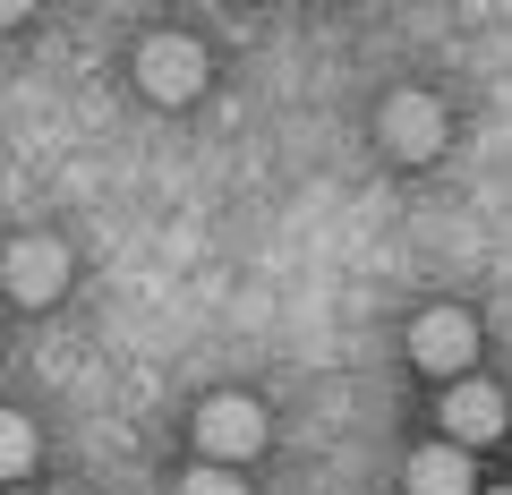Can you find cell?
<instances>
[{
    "label": "cell",
    "mask_w": 512,
    "mask_h": 495,
    "mask_svg": "<svg viewBox=\"0 0 512 495\" xmlns=\"http://www.w3.org/2000/svg\"><path fill=\"white\" fill-rule=\"evenodd\" d=\"M504 419H512V402H504L495 385H478V376H461V385H453V402H444L453 453H461V444H487V436H504Z\"/></svg>",
    "instance_id": "6"
},
{
    "label": "cell",
    "mask_w": 512,
    "mask_h": 495,
    "mask_svg": "<svg viewBox=\"0 0 512 495\" xmlns=\"http://www.w3.org/2000/svg\"><path fill=\"white\" fill-rule=\"evenodd\" d=\"M402 487H410V495H478V487H470V453H453V444H427V453H410Z\"/></svg>",
    "instance_id": "7"
},
{
    "label": "cell",
    "mask_w": 512,
    "mask_h": 495,
    "mask_svg": "<svg viewBox=\"0 0 512 495\" xmlns=\"http://www.w3.org/2000/svg\"><path fill=\"white\" fill-rule=\"evenodd\" d=\"M9 495H18V487H9Z\"/></svg>",
    "instance_id": "11"
},
{
    "label": "cell",
    "mask_w": 512,
    "mask_h": 495,
    "mask_svg": "<svg viewBox=\"0 0 512 495\" xmlns=\"http://www.w3.org/2000/svg\"><path fill=\"white\" fill-rule=\"evenodd\" d=\"M384 146L402 154V163H427V154L444 146V103H427V94H393V103H384Z\"/></svg>",
    "instance_id": "5"
},
{
    "label": "cell",
    "mask_w": 512,
    "mask_h": 495,
    "mask_svg": "<svg viewBox=\"0 0 512 495\" xmlns=\"http://www.w3.org/2000/svg\"><path fill=\"white\" fill-rule=\"evenodd\" d=\"M180 495H248V487H239L231 470H214V461H205V470H188V478H180Z\"/></svg>",
    "instance_id": "9"
},
{
    "label": "cell",
    "mask_w": 512,
    "mask_h": 495,
    "mask_svg": "<svg viewBox=\"0 0 512 495\" xmlns=\"http://www.w3.org/2000/svg\"><path fill=\"white\" fill-rule=\"evenodd\" d=\"M197 444H205L214 470H231V461H248L265 444V410L248 393H214V402H197Z\"/></svg>",
    "instance_id": "1"
},
{
    "label": "cell",
    "mask_w": 512,
    "mask_h": 495,
    "mask_svg": "<svg viewBox=\"0 0 512 495\" xmlns=\"http://www.w3.org/2000/svg\"><path fill=\"white\" fill-rule=\"evenodd\" d=\"M495 495H512V487H495Z\"/></svg>",
    "instance_id": "10"
},
{
    "label": "cell",
    "mask_w": 512,
    "mask_h": 495,
    "mask_svg": "<svg viewBox=\"0 0 512 495\" xmlns=\"http://www.w3.org/2000/svg\"><path fill=\"white\" fill-rule=\"evenodd\" d=\"M0 282H9V299H26V308H52V299L69 291V248H60V239H9V248H0Z\"/></svg>",
    "instance_id": "2"
},
{
    "label": "cell",
    "mask_w": 512,
    "mask_h": 495,
    "mask_svg": "<svg viewBox=\"0 0 512 495\" xmlns=\"http://www.w3.org/2000/svg\"><path fill=\"white\" fill-rule=\"evenodd\" d=\"M137 86H146L154 103H188V94H205V52L188 35H154L146 52H137Z\"/></svg>",
    "instance_id": "3"
},
{
    "label": "cell",
    "mask_w": 512,
    "mask_h": 495,
    "mask_svg": "<svg viewBox=\"0 0 512 495\" xmlns=\"http://www.w3.org/2000/svg\"><path fill=\"white\" fill-rule=\"evenodd\" d=\"M18 470H35V427L18 410H0V478H18Z\"/></svg>",
    "instance_id": "8"
},
{
    "label": "cell",
    "mask_w": 512,
    "mask_h": 495,
    "mask_svg": "<svg viewBox=\"0 0 512 495\" xmlns=\"http://www.w3.org/2000/svg\"><path fill=\"white\" fill-rule=\"evenodd\" d=\"M410 359H419L427 376H461V367L478 359V325L461 308H427L419 325H410Z\"/></svg>",
    "instance_id": "4"
}]
</instances>
